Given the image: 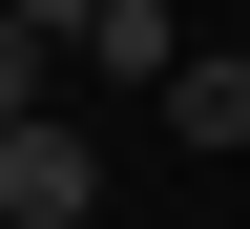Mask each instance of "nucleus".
Listing matches in <instances>:
<instances>
[{"mask_svg": "<svg viewBox=\"0 0 250 229\" xmlns=\"http://www.w3.org/2000/svg\"><path fill=\"white\" fill-rule=\"evenodd\" d=\"M83 187H104V146H83L62 104H21V125H0V229H83Z\"/></svg>", "mask_w": 250, "mask_h": 229, "instance_id": "1", "label": "nucleus"}, {"mask_svg": "<svg viewBox=\"0 0 250 229\" xmlns=\"http://www.w3.org/2000/svg\"><path fill=\"white\" fill-rule=\"evenodd\" d=\"M167 125H188V146H250V42L229 62H167Z\"/></svg>", "mask_w": 250, "mask_h": 229, "instance_id": "2", "label": "nucleus"}, {"mask_svg": "<svg viewBox=\"0 0 250 229\" xmlns=\"http://www.w3.org/2000/svg\"><path fill=\"white\" fill-rule=\"evenodd\" d=\"M0 21H21V42H42V62H62V42H83V21H104V0H0Z\"/></svg>", "mask_w": 250, "mask_h": 229, "instance_id": "3", "label": "nucleus"}, {"mask_svg": "<svg viewBox=\"0 0 250 229\" xmlns=\"http://www.w3.org/2000/svg\"><path fill=\"white\" fill-rule=\"evenodd\" d=\"M21 104H42V42H21V21H0V125H21Z\"/></svg>", "mask_w": 250, "mask_h": 229, "instance_id": "4", "label": "nucleus"}]
</instances>
